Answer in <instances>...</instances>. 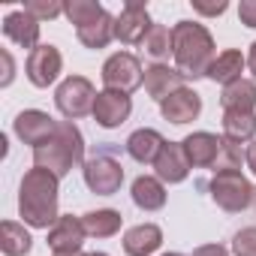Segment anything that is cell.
Wrapping results in <instances>:
<instances>
[{
  "label": "cell",
  "instance_id": "cell-17",
  "mask_svg": "<svg viewBox=\"0 0 256 256\" xmlns=\"http://www.w3.org/2000/svg\"><path fill=\"white\" fill-rule=\"evenodd\" d=\"M181 145H184V154H187L190 166H199L202 169V166H214L217 163L220 148H223V139L214 136V133H193Z\"/></svg>",
  "mask_w": 256,
  "mask_h": 256
},
{
  "label": "cell",
  "instance_id": "cell-25",
  "mask_svg": "<svg viewBox=\"0 0 256 256\" xmlns=\"http://www.w3.org/2000/svg\"><path fill=\"white\" fill-rule=\"evenodd\" d=\"M30 244H34V238L22 223H12V220L0 223V247H4L6 256H24V253H30Z\"/></svg>",
  "mask_w": 256,
  "mask_h": 256
},
{
  "label": "cell",
  "instance_id": "cell-14",
  "mask_svg": "<svg viewBox=\"0 0 256 256\" xmlns=\"http://www.w3.org/2000/svg\"><path fill=\"white\" fill-rule=\"evenodd\" d=\"M160 112H163V118L172 120V124H190V120L199 118V112H202V100H199L196 90L181 88V90H175L172 96H166V100L160 102Z\"/></svg>",
  "mask_w": 256,
  "mask_h": 256
},
{
  "label": "cell",
  "instance_id": "cell-15",
  "mask_svg": "<svg viewBox=\"0 0 256 256\" xmlns=\"http://www.w3.org/2000/svg\"><path fill=\"white\" fill-rule=\"evenodd\" d=\"M154 169H157V178H160V181L178 184V181L187 178V172H190L193 166H190V160H187V154H184V145L166 142L163 151H160V157L154 160Z\"/></svg>",
  "mask_w": 256,
  "mask_h": 256
},
{
  "label": "cell",
  "instance_id": "cell-18",
  "mask_svg": "<svg viewBox=\"0 0 256 256\" xmlns=\"http://www.w3.org/2000/svg\"><path fill=\"white\" fill-rule=\"evenodd\" d=\"M184 88V76L178 72V70H169L166 64H154V66H148L145 70V90L154 96V100H166V96H172L175 90H181Z\"/></svg>",
  "mask_w": 256,
  "mask_h": 256
},
{
  "label": "cell",
  "instance_id": "cell-22",
  "mask_svg": "<svg viewBox=\"0 0 256 256\" xmlns=\"http://www.w3.org/2000/svg\"><path fill=\"white\" fill-rule=\"evenodd\" d=\"M256 136V114L253 112H226L223 114V139L244 145Z\"/></svg>",
  "mask_w": 256,
  "mask_h": 256
},
{
  "label": "cell",
  "instance_id": "cell-8",
  "mask_svg": "<svg viewBox=\"0 0 256 256\" xmlns=\"http://www.w3.org/2000/svg\"><path fill=\"white\" fill-rule=\"evenodd\" d=\"M84 184L96 196H112L124 184V166L112 154H96L84 163Z\"/></svg>",
  "mask_w": 256,
  "mask_h": 256
},
{
  "label": "cell",
  "instance_id": "cell-30",
  "mask_svg": "<svg viewBox=\"0 0 256 256\" xmlns=\"http://www.w3.org/2000/svg\"><path fill=\"white\" fill-rule=\"evenodd\" d=\"M232 253L235 256H256V229H241L232 241Z\"/></svg>",
  "mask_w": 256,
  "mask_h": 256
},
{
  "label": "cell",
  "instance_id": "cell-16",
  "mask_svg": "<svg viewBox=\"0 0 256 256\" xmlns=\"http://www.w3.org/2000/svg\"><path fill=\"white\" fill-rule=\"evenodd\" d=\"M4 34H6V40H12L16 46L30 48V52L40 46V22H36L30 12H24V10L10 12V16L4 18Z\"/></svg>",
  "mask_w": 256,
  "mask_h": 256
},
{
  "label": "cell",
  "instance_id": "cell-27",
  "mask_svg": "<svg viewBox=\"0 0 256 256\" xmlns=\"http://www.w3.org/2000/svg\"><path fill=\"white\" fill-rule=\"evenodd\" d=\"M145 54L148 58H154L157 64L163 60V58H169L172 54V48H175V40H172V30L166 28V24H151V30H148V36H145Z\"/></svg>",
  "mask_w": 256,
  "mask_h": 256
},
{
  "label": "cell",
  "instance_id": "cell-26",
  "mask_svg": "<svg viewBox=\"0 0 256 256\" xmlns=\"http://www.w3.org/2000/svg\"><path fill=\"white\" fill-rule=\"evenodd\" d=\"M82 223H84V232H88L90 238H108V235H114V232L120 229V214L112 211V208H102V211L84 214Z\"/></svg>",
  "mask_w": 256,
  "mask_h": 256
},
{
  "label": "cell",
  "instance_id": "cell-36",
  "mask_svg": "<svg viewBox=\"0 0 256 256\" xmlns=\"http://www.w3.org/2000/svg\"><path fill=\"white\" fill-rule=\"evenodd\" d=\"M247 66H250V72L256 76V42L250 46V58H247Z\"/></svg>",
  "mask_w": 256,
  "mask_h": 256
},
{
  "label": "cell",
  "instance_id": "cell-31",
  "mask_svg": "<svg viewBox=\"0 0 256 256\" xmlns=\"http://www.w3.org/2000/svg\"><path fill=\"white\" fill-rule=\"evenodd\" d=\"M238 18H241L247 28H256V0H241V6H238Z\"/></svg>",
  "mask_w": 256,
  "mask_h": 256
},
{
  "label": "cell",
  "instance_id": "cell-33",
  "mask_svg": "<svg viewBox=\"0 0 256 256\" xmlns=\"http://www.w3.org/2000/svg\"><path fill=\"white\" fill-rule=\"evenodd\" d=\"M0 64H4V78H0V84L6 88V84L12 82V76H16V72H12V70H16V66H12V54H10L6 48H0Z\"/></svg>",
  "mask_w": 256,
  "mask_h": 256
},
{
  "label": "cell",
  "instance_id": "cell-12",
  "mask_svg": "<svg viewBox=\"0 0 256 256\" xmlns=\"http://www.w3.org/2000/svg\"><path fill=\"white\" fill-rule=\"evenodd\" d=\"M60 66H64V58L54 46H36L28 54V78L36 88H48L60 76Z\"/></svg>",
  "mask_w": 256,
  "mask_h": 256
},
{
  "label": "cell",
  "instance_id": "cell-13",
  "mask_svg": "<svg viewBox=\"0 0 256 256\" xmlns=\"http://www.w3.org/2000/svg\"><path fill=\"white\" fill-rule=\"evenodd\" d=\"M133 112V102L126 94H118V90H102L96 94V102H94V118L100 126H106V130H112V126L124 124L126 118H130Z\"/></svg>",
  "mask_w": 256,
  "mask_h": 256
},
{
  "label": "cell",
  "instance_id": "cell-6",
  "mask_svg": "<svg viewBox=\"0 0 256 256\" xmlns=\"http://www.w3.org/2000/svg\"><path fill=\"white\" fill-rule=\"evenodd\" d=\"M54 102L60 108V114L66 120H76V118H84L88 112L94 114V102H96V94H94V84L82 76H70L60 82L58 94H54Z\"/></svg>",
  "mask_w": 256,
  "mask_h": 256
},
{
  "label": "cell",
  "instance_id": "cell-35",
  "mask_svg": "<svg viewBox=\"0 0 256 256\" xmlns=\"http://www.w3.org/2000/svg\"><path fill=\"white\" fill-rule=\"evenodd\" d=\"M247 166H250V172L256 175V139H253L250 148H247Z\"/></svg>",
  "mask_w": 256,
  "mask_h": 256
},
{
  "label": "cell",
  "instance_id": "cell-38",
  "mask_svg": "<svg viewBox=\"0 0 256 256\" xmlns=\"http://www.w3.org/2000/svg\"><path fill=\"white\" fill-rule=\"evenodd\" d=\"M163 256H181V253H163Z\"/></svg>",
  "mask_w": 256,
  "mask_h": 256
},
{
  "label": "cell",
  "instance_id": "cell-9",
  "mask_svg": "<svg viewBox=\"0 0 256 256\" xmlns=\"http://www.w3.org/2000/svg\"><path fill=\"white\" fill-rule=\"evenodd\" d=\"M151 30V18H148V6L142 4V0H130L120 16L114 18V36L126 46H133V42H145Z\"/></svg>",
  "mask_w": 256,
  "mask_h": 256
},
{
  "label": "cell",
  "instance_id": "cell-5",
  "mask_svg": "<svg viewBox=\"0 0 256 256\" xmlns=\"http://www.w3.org/2000/svg\"><path fill=\"white\" fill-rule=\"evenodd\" d=\"M253 184L241 175V172H217L211 178V199L223 208V211H244L253 202Z\"/></svg>",
  "mask_w": 256,
  "mask_h": 256
},
{
  "label": "cell",
  "instance_id": "cell-19",
  "mask_svg": "<svg viewBox=\"0 0 256 256\" xmlns=\"http://www.w3.org/2000/svg\"><path fill=\"white\" fill-rule=\"evenodd\" d=\"M160 244H163V232H160V226H154V223L133 226V229H126V235H124V250H126V256H151Z\"/></svg>",
  "mask_w": 256,
  "mask_h": 256
},
{
  "label": "cell",
  "instance_id": "cell-4",
  "mask_svg": "<svg viewBox=\"0 0 256 256\" xmlns=\"http://www.w3.org/2000/svg\"><path fill=\"white\" fill-rule=\"evenodd\" d=\"M66 18L76 24V36L88 48H106L108 40L114 36L112 16L100 4H94V0H70L66 4Z\"/></svg>",
  "mask_w": 256,
  "mask_h": 256
},
{
  "label": "cell",
  "instance_id": "cell-37",
  "mask_svg": "<svg viewBox=\"0 0 256 256\" xmlns=\"http://www.w3.org/2000/svg\"><path fill=\"white\" fill-rule=\"evenodd\" d=\"M84 256H106V253H84Z\"/></svg>",
  "mask_w": 256,
  "mask_h": 256
},
{
  "label": "cell",
  "instance_id": "cell-23",
  "mask_svg": "<svg viewBox=\"0 0 256 256\" xmlns=\"http://www.w3.org/2000/svg\"><path fill=\"white\" fill-rule=\"evenodd\" d=\"M244 64H247L244 54L235 52V48H229V52H223V54L214 58V64H211V70H208V78H211V82H220V84H232V82L241 78Z\"/></svg>",
  "mask_w": 256,
  "mask_h": 256
},
{
  "label": "cell",
  "instance_id": "cell-10",
  "mask_svg": "<svg viewBox=\"0 0 256 256\" xmlns=\"http://www.w3.org/2000/svg\"><path fill=\"white\" fill-rule=\"evenodd\" d=\"M84 223L72 214L58 217V223L48 232V247L54 250V256H78L82 241H84Z\"/></svg>",
  "mask_w": 256,
  "mask_h": 256
},
{
  "label": "cell",
  "instance_id": "cell-1",
  "mask_svg": "<svg viewBox=\"0 0 256 256\" xmlns=\"http://www.w3.org/2000/svg\"><path fill=\"white\" fill-rule=\"evenodd\" d=\"M58 175L48 169L34 166L22 178V193H18V211L24 223L36 229H48L58 223Z\"/></svg>",
  "mask_w": 256,
  "mask_h": 256
},
{
  "label": "cell",
  "instance_id": "cell-2",
  "mask_svg": "<svg viewBox=\"0 0 256 256\" xmlns=\"http://www.w3.org/2000/svg\"><path fill=\"white\" fill-rule=\"evenodd\" d=\"M172 40H175V64H178V72L184 78H199V76H208L211 64H214V40L211 34L196 24V22H178L172 28Z\"/></svg>",
  "mask_w": 256,
  "mask_h": 256
},
{
  "label": "cell",
  "instance_id": "cell-34",
  "mask_svg": "<svg viewBox=\"0 0 256 256\" xmlns=\"http://www.w3.org/2000/svg\"><path fill=\"white\" fill-rule=\"evenodd\" d=\"M193 256H229V250L220 244H205V247H196Z\"/></svg>",
  "mask_w": 256,
  "mask_h": 256
},
{
  "label": "cell",
  "instance_id": "cell-32",
  "mask_svg": "<svg viewBox=\"0 0 256 256\" xmlns=\"http://www.w3.org/2000/svg\"><path fill=\"white\" fill-rule=\"evenodd\" d=\"M193 10L202 16H220L226 12V0H217V4H202V0H193Z\"/></svg>",
  "mask_w": 256,
  "mask_h": 256
},
{
  "label": "cell",
  "instance_id": "cell-28",
  "mask_svg": "<svg viewBox=\"0 0 256 256\" xmlns=\"http://www.w3.org/2000/svg\"><path fill=\"white\" fill-rule=\"evenodd\" d=\"M247 160V151H241V145L223 139V148H220V157L214 163L217 172H241V163Z\"/></svg>",
  "mask_w": 256,
  "mask_h": 256
},
{
  "label": "cell",
  "instance_id": "cell-7",
  "mask_svg": "<svg viewBox=\"0 0 256 256\" xmlns=\"http://www.w3.org/2000/svg\"><path fill=\"white\" fill-rule=\"evenodd\" d=\"M142 82H145L142 64H139L133 54H126V52L112 54V58L102 64V84H106V90L130 94V90H136Z\"/></svg>",
  "mask_w": 256,
  "mask_h": 256
},
{
  "label": "cell",
  "instance_id": "cell-24",
  "mask_svg": "<svg viewBox=\"0 0 256 256\" xmlns=\"http://www.w3.org/2000/svg\"><path fill=\"white\" fill-rule=\"evenodd\" d=\"M223 108L226 112H253L256 106V84L250 78H238L223 88Z\"/></svg>",
  "mask_w": 256,
  "mask_h": 256
},
{
  "label": "cell",
  "instance_id": "cell-21",
  "mask_svg": "<svg viewBox=\"0 0 256 256\" xmlns=\"http://www.w3.org/2000/svg\"><path fill=\"white\" fill-rule=\"evenodd\" d=\"M133 202L145 211H157L166 205V190H163V181L160 178H151V175H139L133 181Z\"/></svg>",
  "mask_w": 256,
  "mask_h": 256
},
{
  "label": "cell",
  "instance_id": "cell-3",
  "mask_svg": "<svg viewBox=\"0 0 256 256\" xmlns=\"http://www.w3.org/2000/svg\"><path fill=\"white\" fill-rule=\"evenodd\" d=\"M82 157H84V145H82L78 126H76L72 120L58 124V133H54L46 145L34 148V166L48 169V172H54L58 178H64L66 172H72V166H78Z\"/></svg>",
  "mask_w": 256,
  "mask_h": 256
},
{
  "label": "cell",
  "instance_id": "cell-29",
  "mask_svg": "<svg viewBox=\"0 0 256 256\" xmlns=\"http://www.w3.org/2000/svg\"><path fill=\"white\" fill-rule=\"evenodd\" d=\"M24 12H30L36 22L58 18L60 12H66V4H58V0H30V4H24Z\"/></svg>",
  "mask_w": 256,
  "mask_h": 256
},
{
  "label": "cell",
  "instance_id": "cell-11",
  "mask_svg": "<svg viewBox=\"0 0 256 256\" xmlns=\"http://www.w3.org/2000/svg\"><path fill=\"white\" fill-rule=\"evenodd\" d=\"M16 133H18V139L24 142V145H34V148H40V145H46L54 133H58V120H52L46 112H40V108H28V112H22L18 118H16Z\"/></svg>",
  "mask_w": 256,
  "mask_h": 256
},
{
  "label": "cell",
  "instance_id": "cell-20",
  "mask_svg": "<svg viewBox=\"0 0 256 256\" xmlns=\"http://www.w3.org/2000/svg\"><path fill=\"white\" fill-rule=\"evenodd\" d=\"M166 139L157 130H136L130 139H126V154H130L136 163H154L163 151Z\"/></svg>",
  "mask_w": 256,
  "mask_h": 256
}]
</instances>
